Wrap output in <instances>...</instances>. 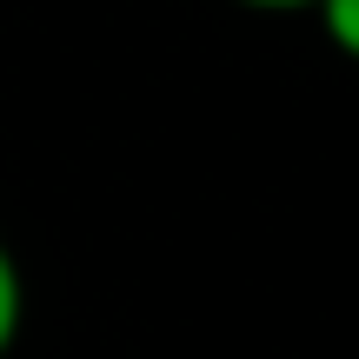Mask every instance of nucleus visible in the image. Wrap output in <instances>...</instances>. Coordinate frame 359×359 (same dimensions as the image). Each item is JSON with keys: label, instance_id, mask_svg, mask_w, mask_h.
<instances>
[{"label": "nucleus", "instance_id": "1", "mask_svg": "<svg viewBox=\"0 0 359 359\" xmlns=\"http://www.w3.org/2000/svg\"><path fill=\"white\" fill-rule=\"evenodd\" d=\"M20 326H27V280H20V259H13L7 240H0V359L13 353Z\"/></svg>", "mask_w": 359, "mask_h": 359}, {"label": "nucleus", "instance_id": "2", "mask_svg": "<svg viewBox=\"0 0 359 359\" xmlns=\"http://www.w3.org/2000/svg\"><path fill=\"white\" fill-rule=\"evenodd\" d=\"M313 20H320V34L359 67V0H313Z\"/></svg>", "mask_w": 359, "mask_h": 359}, {"label": "nucleus", "instance_id": "3", "mask_svg": "<svg viewBox=\"0 0 359 359\" xmlns=\"http://www.w3.org/2000/svg\"><path fill=\"white\" fill-rule=\"evenodd\" d=\"M253 13H313V0H240Z\"/></svg>", "mask_w": 359, "mask_h": 359}]
</instances>
